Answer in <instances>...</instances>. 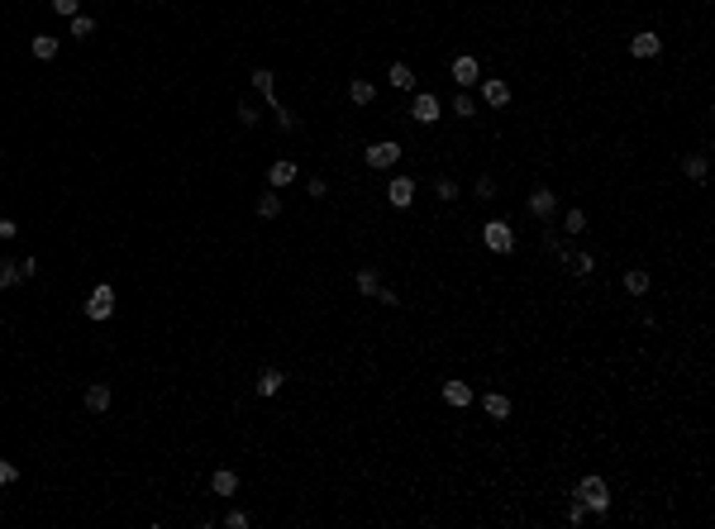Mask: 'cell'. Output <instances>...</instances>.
<instances>
[{
  "label": "cell",
  "mask_w": 715,
  "mask_h": 529,
  "mask_svg": "<svg viewBox=\"0 0 715 529\" xmlns=\"http://www.w3.org/2000/svg\"><path fill=\"white\" fill-rule=\"evenodd\" d=\"M363 158H367V167H377V172H381V167H396V162H401V144L381 139V144H372V148H367Z\"/></svg>",
  "instance_id": "obj_4"
},
{
  "label": "cell",
  "mask_w": 715,
  "mask_h": 529,
  "mask_svg": "<svg viewBox=\"0 0 715 529\" xmlns=\"http://www.w3.org/2000/svg\"><path fill=\"white\" fill-rule=\"evenodd\" d=\"M86 410H91V415H105V410H110V386L105 382L86 386Z\"/></svg>",
  "instance_id": "obj_8"
},
{
  "label": "cell",
  "mask_w": 715,
  "mask_h": 529,
  "mask_svg": "<svg viewBox=\"0 0 715 529\" xmlns=\"http://www.w3.org/2000/svg\"><path fill=\"white\" fill-rule=\"evenodd\" d=\"M482 243H487L492 253H515V229H510L506 220H487V225H482Z\"/></svg>",
  "instance_id": "obj_2"
},
{
  "label": "cell",
  "mask_w": 715,
  "mask_h": 529,
  "mask_svg": "<svg viewBox=\"0 0 715 529\" xmlns=\"http://www.w3.org/2000/svg\"><path fill=\"white\" fill-rule=\"evenodd\" d=\"M477 196H482V201H492V196H496V181H492V176H477Z\"/></svg>",
  "instance_id": "obj_30"
},
{
  "label": "cell",
  "mask_w": 715,
  "mask_h": 529,
  "mask_svg": "<svg viewBox=\"0 0 715 529\" xmlns=\"http://www.w3.org/2000/svg\"><path fill=\"white\" fill-rule=\"evenodd\" d=\"M587 506H582V501H572V506H568V520H572V525H582V520H587Z\"/></svg>",
  "instance_id": "obj_31"
},
{
  "label": "cell",
  "mask_w": 715,
  "mask_h": 529,
  "mask_svg": "<svg viewBox=\"0 0 715 529\" xmlns=\"http://www.w3.org/2000/svg\"><path fill=\"white\" fill-rule=\"evenodd\" d=\"M372 96H377V91H372V81H363V77L349 81V100H353V105H367Z\"/></svg>",
  "instance_id": "obj_22"
},
{
  "label": "cell",
  "mask_w": 715,
  "mask_h": 529,
  "mask_svg": "<svg viewBox=\"0 0 715 529\" xmlns=\"http://www.w3.org/2000/svg\"><path fill=\"white\" fill-rule=\"evenodd\" d=\"M434 191H439V201H453V196H458V186H453L448 176H439V186H434Z\"/></svg>",
  "instance_id": "obj_32"
},
{
  "label": "cell",
  "mask_w": 715,
  "mask_h": 529,
  "mask_svg": "<svg viewBox=\"0 0 715 529\" xmlns=\"http://www.w3.org/2000/svg\"><path fill=\"white\" fill-rule=\"evenodd\" d=\"M577 501H582L587 511L605 515V511H610V486H605V477H582V481H577Z\"/></svg>",
  "instance_id": "obj_1"
},
{
  "label": "cell",
  "mask_w": 715,
  "mask_h": 529,
  "mask_svg": "<svg viewBox=\"0 0 715 529\" xmlns=\"http://www.w3.org/2000/svg\"><path fill=\"white\" fill-rule=\"evenodd\" d=\"M625 291H630V296H644V291H649V272H644V267H630V272H625Z\"/></svg>",
  "instance_id": "obj_21"
},
{
  "label": "cell",
  "mask_w": 715,
  "mask_h": 529,
  "mask_svg": "<svg viewBox=\"0 0 715 529\" xmlns=\"http://www.w3.org/2000/svg\"><path fill=\"white\" fill-rule=\"evenodd\" d=\"M282 382H286V377H282L277 368H263L253 386H258V396H277V391H282Z\"/></svg>",
  "instance_id": "obj_13"
},
{
  "label": "cell",
  "mask_w": 715,
  "mask_h": 529,
  "mask_svg": "<svg viewBox=\"0 0 715 529\" xmlns=\"http://www.w3.org/2000/svg\"><path fill=\"white\" fill-rule=\"evenodd\" d=\"M10 481H19V467H15V463H5V458H0V486H10Z\"/></svg>",
  "instance_id": "obj_29"
},
{
  "label": "cell",
  "mask_w": 715,
  "mask_h": 529,
  "mask_svg": "<svg viewBox=\"0 0 715 529\" xmlns=\"http://www.w3.org/2000/svg\"><path fill=\"white\" fill-rule=\"evenodd\" d=\"M86 315H91V320H110L115 315V287L100 282V287L91 291V301H86Z\"/></svg>",
  "instance_id": "obj_3"
},
{
  "label": "cell",
  "mask_w": 715,
  "mask_h": 529,
  "mask_svg": "<svg viewBox=\"0 0 715 529\" xmlns=\"http://www.w3.org/2000/svg\"><path fill=\"white\" fill-rule=\"evenodd\" d=\"M482 410H487L492 420H506L510 415V401L501 396V391H492V396H482Z\"/></svg>",
  "instance_id": "obj_19"
},
{
  "label": "cell",
  "mask_w": 715,
  "mask_h": 529,
  "mask_svg": "<svg viewBox=\"0 0 715 529\" xmlns=\"http://www.w3.org/2000/svg\"><path fill=\"white\" fill-rule=\"evenodd\" d=\"M210 486H215V496H234V491H238V477L229 472V467H220V472L210 477Z\"/></svg>",
  "instance_id": "obj_17"
},
{
  "label": "cell",
  "mask_w": 715,
  "mask_h": 529,
  "mask_svg": "<svg viewBox=\"0 0 715 529\" xmlns=\"http://www.w3.org/2000/svg\"><path fill=\"white\" fill-rule=\"evenodd\" d=\"M358 291H363V296H377V301H381V291H386V287H381V277L372 272V267H358Z\"/></svg>",
  "instance_id": "obj_16"
},
{
  "label": "cell",
  "mask_w": 715,
  "mask_h": 529,
  "mask_svg": "<svg viewBox=\"0 0 715 529\" xmlns=\"http://www.w3.org/2000/svg\"><path fill=\"white\" fill-rule=\"evenodd\" d=\"M268 181H272V186H291V181H296V162H291V158H277V162L268 167Z\"/></svg>",
  "instance_id": "obj_11"
},
{
  "label": "cell",
  "mask_w": 715,
  "mask_h": 529,
  "mask_svg": "<svg viewBox=\"0 0 715 529\" xmlns=\"http://www.w3.org/2000/svg\"><path fill=\"white\" fill-rule=\"evenodd\" d=\"M29 53L38 58V63H53V58H58V38H53V33H38V38L29 43Z\"/></svg>",
  "instance_id": "obj_15"
},
{
  "label": "cell",
  "mask_w": 715,
  "mask_h": 529,
  "mask_svg": "<svg viewBox=\"0 0 715 529\" xmlns=\"http://www.w3.org/2000/svg\"><path fill=\"white\" fill-rule=\"evenodd\" d=\"M563 229H568V234H582V229H587V215H582V210H568Z\"/></svg>",
  "instance_id": "obj_27"
},
{
  "label": "cell",
  "mask_w": 715,
  "mask_h": 529,
  "mask_svg": "<svg viewBox=\"0 0 715 529\" xmlns=\"http://www.w3.org/2000/svg\"><path fill=\"white\" fill-rule=\"evenodd\" d=\"M630 53H635V58H658V53H663V38H658V33H635V38H630Z\"/></svg>",
  "instance_id": "obj_9"
},
{
  "label": "cell",
  "mask_w": 715,
  "mask_h": 529,
  "mask_svg": "<svg viewBox=\"0 0 715 529\" xmlns=\"http://www.w3.org/2000/svg\"><path fill=\"white\" fill-rule=\"evenodd\" d=\"M682 172L692 176V181H701V176H706V158H701V153H687V162H682Z\"/></svg>",
  "instance_id": "obj_24"
},
{
  "label": "cell",
  "mask_w": 715,
  "mask_h": 529,
  "mask_svg": "<svg viewBox=\"0 0 715 529\" xmlns=\"http://www.w3.org/2000/svg\"><path fill=\"white\" fill-rule=\"evenodd\" d=\"M482 100L492 105V110H501V105H510V86L501 77H492V81H482Z\"/></svg>",
  "instance_id": "obj_6"
},
{
  "label": "cell",
  "mask_w": 715,
  "mask_h": 529,
  "mask_svg": "<svg viewBox=\"0 0 715 529\" xmlns=\"http://www.w3.org/2000/svg\"><path fill=\"white\" fill-rule=\"evenodd\" d=\"M77 5H81V0H53V10H58V15H67V19L77 15Z\"/></svg>",
  "instance_id": "obj_35"
},
{
  "label": "cell",
  "mask_w": 715,
  "mask_h": 529,
  "mask_svg": "<svg viewBox=\"0 0 715 529\" xmlns=\"http://www.w3.org/2000/svg\"><path fill=\"white\" fill-rule=\"evenodd\" d=\"M15 267H19V282H33V277H38V257H24Z\"/></svg>",
  "instance_id": "obj_28"
},
{
  "label": "cell",
  "mask_w": 715,
  "mask_h": 529,
  "mask_svg": "<svg viewBox=\"0 0 715 529\" xmlns=\"http://www.w3.org/2000/svg\"><path fill=\"white\" fill-rule=\"evenodd\" d=\"M453 114H458V119H467V114H472V96H458V100H453Z\"/></svg>",
  "instance_id": "obj_34"
},
{
  "label": "cell",
  "mask_w": 715,
  "mask_h": 529,
  "mask_svg": "<svg viewBox=\"0 0 715 529\" xmlns=\"http://www.w3.org/2000/svg\"><path fill=\"white\" fill-rule=\"evenodd\" d=\"M477 72H482V67H477V58H467V53H462V58H453V81H458V86H472Z\"/></svg>",
  "instance_id": "obj_12"
},
{
  "label": "cell",
  "mask_w": 715,
  "mask_h": 529,
  "mask_svg": "<svg viewBox=\"0 0 715 529\" xmlns=\"http://www.w3.org/2000/svg\"><path fill=\"white\" fill-rule=\"evenodd\" d=\"M224 525H229V529H248V515H243V511H229V515H224Z\"/></svg>",
  "instance_id": "obj_33"
},
{
  "label": "cell",
  "mask_w": 715,
  "mask_h": 529,
  "mask_svg": "<svg viewBox=\"0 0 715 529\" xmlns=\"http://www.w3.org/2000/svg\"><path fill=\"white\" fill-rule=\"evenodd\" d=\"M386 201H391L396 210H406V205L415 201V181H411V176H396V181L386 186Z\"/></svg>",
  "instance_id": "obj_7"
},
{
  "label": "cell",
  "mask_w": 715,
  "mask_h": 529,
  "mask_svg": "<svg viewBox=\"0 0 715 529\" xmlns=\"http://www.w3.org/2000/svg\"><path fill=\"white\" fill-rule=\"evenodd\" d=\"M568 267H572L577 277H591V267H596V257H591V253H577V257H568Z\"/></svg>",
  "instance_id": "obj_25"
},
{
  "label": "cell",
  "mask_w": 715,
  "mask_h": 529,
  "mask_svg": "<svg viewBox=\"0 0 715 529\" xmlns=\"http://www.w3.org/2000/svg\"><path fill=\"white\" fill-rule=\"evenodd\" d=\"M411 114H415V124H434V119H439V96L420 91V96H415V105H411Z\"/></svg>",
  "instance_id": "obj_5"
},
{
  "label": "cell",
  "mask_w": 715,
  "mask_h": 529,
  "mask_svg": "<svg viewBox=\"0 0 715 529\" xmlns=\"http://www.w3.org/2000/svg\"><path fill=\"white\" fill-rule=\"evenodd\" d=\"M258 215H263V220H277V215H282V196L263 191V196H258Z\"/></svg>",
  "instance_id": "obj_20"
},
{
  "label": "cell",
  "mask_w": 715,
  "mask_h": 529,
  "mask_svg": "<svg viewBox=\"0 0 715 529\" xmlns=\"http://www.w3.org/2000/svg\"><path fill=\"white\" fill-rule=\"evenodd\" d=\"M386 81H391L396 91H411V86H415V72H411V67H406V63H391V72H386Z\"/></svg>",
  "instance_id": "obj_18"
},
{
  "label": "cell",
  "mask_w": 715,
  "mask_h": 529,
  "mask_svg": "<svg viewBox=\"0 0 715 529\" xmlns=\"http://www.w3.org/2000/svg\"><path fill=\"white\" fill-rule=\"evenodd\" d=\"M67 24H72V38H91V33H95V19L91 15H72Z\"/></svg>",
  "instance_id": "obj_23"
},
{
  "label": "cell",
  "mask_w": 715,
  "mask_h": 529,
  "mask_svg": "<svg viewBox=\"0 0 715 529\" xmlns=\"http://www.w3.org/2000/svg\"><path fill=\"white\" fill-rule=\"evenodd\" d=\"M444 401L458 405V410H462V405H472V386H467V382H444Z\"/></svg>",
  "instance_id": "obj_14"
},
{
  "label": "cell",
  "mask_w": 715,
  "mask_h": 529,
  "mask_svg": "<svg viewBox=\"0 0 715 529\" xmlns=\"http://www.w3.org/2000/svg\"><path fill=\"white\" fill-rule=\"evenodd\" d=\"M15 282H19V267L15 262H0V291H10Z\"/></svg>",
  "instance_id": "obj_26"
},
{
  "label": "cell",
  "mask_w": 715,
  "mask_h": 529,
  "mask_svg": "<svg viewBox=\"0 0 715 529\" xmlns=\"http://www.w3.org/2000/svg\"><path fill=\"white\" fill-rule=\"evenodd\" d=\"M15 234H19L15 220H0V239H15Z\"/></svg>",
  "instance_id": "obj_36"
},
{
  "label": "cell",
  "mask_w": 715,
  "mask_h": 529,
  "mask_svg": "<svg viewBox=\"0 0 715 529\" xmlns=\"http://www.w3.org/2000/svg\"><path fill=\"white\" fill-rule=\"evenodd\" d=\"M554 210H558L554 191H544V186H539V191L529 196V215H534V220H554Z\"/></svg>",
  "instance_id": "obj_10"
}]
</instances>
